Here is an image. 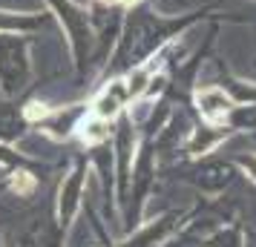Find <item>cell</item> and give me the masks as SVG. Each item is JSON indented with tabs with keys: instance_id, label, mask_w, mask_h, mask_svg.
<instances>
[{
	"instance_id": "obj_1",
	"label": "cell",
	"mask_w": 256,
	"mask_h": 247,
	"mask_svg": "<svg viewBox=\"0 0 256 247\" xmlns=\"http://www.w3.org/2000/svg\"><path fill=\"white\" fill-rule=\"evenodd\" d=\"M130 98V86L127 81H112L110 86H106L104 92L95 98V104H92V115L95 118H104V121H110L112 115H118L121 112V106L127 104Z\"/></svg>"
},
{
	"instance_id": "obj_2",
	"label": "cell",
	"mask_w": 256,
	"mask_h": 247,
	"mask_svg": "<svg viewBox=\"0 0 256 247\" xmlns=\"http://www.w3.org/2000/svg\"><path fill=\"white\" fill-rule=\"evenodd\" d=\"M196 101H198L202 115L208 118V121H222V118L233 109V101L222 92V89H202Z\"/></svg>"
},
{
	"instance_id": "obj_3",
	"label": "cell",
	"mask_w": 256,
	"mask_h": 247,
	"mask_svg": "<svg viewBox=\"0 0 256 247\" xmlns=\"http://www.w3.org/2000/svg\"><path fill=\"white\" fill-rule=\"evenodd\" d=\"M81 184H84V173H81V170H75V173H72V178L64 184V190H60V222H64V224L70 222L72 213H75V207H78Z\"/></svg>"
},
{
	"instance_id": "obj_4",
	"label": "cell",
	"mask_w": 256,
	"mask_h": 247,
	"mask_svg": "<svg viewBox=\"0 0 256 247\" xmlns=\"http://www.w3.org/2000/svg\"><path fill=\"white\" fill-rule=\"evenodd\" d=\"M239 164H242L244 170H248V173H250V176L256 178V155H248V158H239Z\"/></svg>"
}]
</instances>
